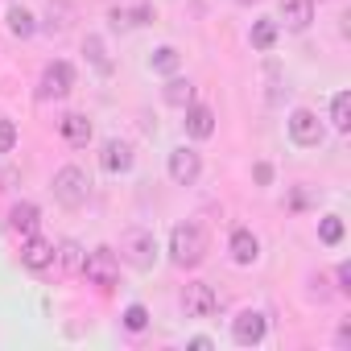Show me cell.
<instances>
[{"mask_svg":"<svg viewBox=\"0 0 351 351\" xmlns=\"http://www.w3.org/2000/svg\"><path fill=\"white\" fill-rule=\"evenodd\" d=\"M83 50L95 58V66H99V71H112V62L104 58V42H99V38H87V42H83Z\"/></svg>","mask_w":351,"mask_h":351,"instance_id":"484cf974","label":"cell"},{"mask_svg":"<svg viewBox=\"0 0 351 351\" xmlns=\"http://www.w3.org/2000/svg\"><path fill=\"white\" fill-rule=\"evenodd\" d=\"M161 99H165L169 108H186V104H195V83H191V79H169V83L161 87Z\"/></svg>","mask_w":351,"mask_h":351,"instance_id":"e0dca14e","label":"cell"},{"mask_svg":"<svg viewBox=\"0 0 351 351\" xmlns=\"http://www.w3.org/2000/svg\"><path fill=\"white\" fill-rule=\"evenodd\" d=\"M318 236H322V244H339V240H343V219H339V215H326V219L318 223Z\"/></svg>","mask_w":351,"mask_h":351,"instance_id":"603a6c76","label":"cell"},{"mask_svg":"<svg viewBox=\"0 0 351 351\" xmlns=\"http://www.w3.org/2000/svg\"><path fill=\"white\" fill-rule=\"evenodd\" d=\"M228 252H232V261H236V265H256V261H261V240H256L248 228H236V232H232Z\"/></svg>","mask_w":351,"mask_h":351,"instance_id":"7c38bea8","label":"cell"},{"mask_svg":"<svg viewBox=\"0 0 351 351\" xmlns=\"http://www.w3.org/2000/svg\"><path fill=\"white\" fill-rule=\"evenodd\" d=\"M9 34H13V38H34V34H38L34 13L21 9V5H13V9H9Z\"/></svg>","mask_w":351,"mask_h":351,"instance_id":"ac0fdd59","label":"cell"},{"mask_svg":"<svg viewBox=\"0 0 351 351\" xmlns=\"http://www.w3.org/2000/svg\"><path fill=\"white\" fill-rule=\"evenodd\" d=\"M281 21H285V29L302 34L314 21V0H281Z\"/></svg>","mask_w":351,"mask_h":351,"instance_id":"5bb4252c","label":"cell"},{"mask_svg":"<svg viewBox=\"0 0 351 351\" xmlns=\"http://www.w3.org/2000/svg\"><path fill=\"white\" fill-rule=\"evenodd\" d=\"M289 136H293V145H302V149H314V145H322V120H318V112H310V108H298V112H289Z\"/></svg>","mask_w":351,"mask_h":351,"instance_id":"8992f818","label":"cell"},{"mask_svg":"<svg viewBox=\"0 0 351 351\" xmlns=\"http://www.w3.org/2000/svg\"><path fill=\"white\" fill-rule=\"evenodd\" d=\"M203 256H207V236L199 223L186 219L169 232V261L178 269H195V265H203Z\"/></svg>","mask_w":351,"mask_h":351,"instance_id":"6da1fadb","label":"cell"},{"mask_svg":"<svg viewBox=\"0 0 351 351\" xmlns=\"http://www.w3.org/2000/svg\"><path fill=\"white\" fill-rule=\"evenodd\" d=\"M38 223H42V211H38L34 203H17V207L9 211V228H13L17 236H34Z\"/></svg>","mask_w":351,"mask_h":351,"instance_id":"2e32d148","label":"cell"},{"mask_svg":"<svg viewBox=\"0 0 351 351\" xmlns=\"http://www.w3.org/2000/svg\"><path fill=\"white\" fill-rule=\"evenodd\" d=\"M182 112H186L182 124H186V132H191L195 141H207V136L215 132V112H211L207 104H186Z\"/></svg>","mask_w":351,"mask_h":351,"instance_id":"8fae6325","label":"cell"},{"mask_svg":"<svg viewBox=\"0 0 351 351\" xmlns=\"http://www.w3.org/2000/svg\"><path fill=\"white\" fill-rule=\"evenodd\" d=\"M182 310H186V318H211V314H219V293L207 281H195L182 293Z\"/></svg>","mask_w":351,"mask_h":351,"instance_id":"52a82bcc","label":"cell"},{"mask_svg":"<svg viewBox=\"0 0 351 351\" xmlns=\"http://www.w3.org/2000/svg\"><path fill=\"white\" fill-rule=\"evenodd\" d=\"M71 87H75V66L58 58V62H50V66L42 71L38 95H42V99H66V95H71Z\"/></svg>","mask_w":351,"mask_h":351,"instance_id":"5b68a950","label":"cell"},{"mask_svg":"<svg viewBox=\"0 0 351 351\" xmlns=\"http://www.w3.org/2000/svg\"><path fill=\"white\" fill-rule=\"evenodd\" d=\"M199 173H203V157L195 153V149H173L169 153V178L178 182V186H195L199 182Z\"/></svg>","mask_w":351,"mask_h":351,"instance_id":"ba28073f","label":"cell"},{"mask_svg":"<svg viewBox=\"0 0 351 351\" xmlns=\"http://www.w3.org/2000/svg\"><path fill=\"white\" fill-rule=\"evenodd\" d=\"M252 46L256 50H273L277 46V21H269V17H261V21H252Z\"/></svg>","mask_w":351,"mask_h":351,"instance_id":"d6986e66","label":"cell"},{"mask_svg":"<svg viewBox=\"0 0 351 351\" xmlns=\"http://www.w3.org/2000/svg\"><path fill=\"white\" fill-rule=\"evenodd\" d=\"M21 265H25V269H34V273L50 269V265H54V244H50V240H42L38 232H34V236H25V248H21Z\"/></svg>","mask_w":351,"mask_h":351,"instance_id":"30bf717a","label":"cell"},{"mask_svg":"<svg viewBox=\"0 0 351 351\" xmlns=\"http://www.w3.org/2000/svg\"><path fill=\"white\" fill-rule=\"evenodd\" d=\"M244 5H252V0H244Z\"/></svg>","mask_w":351,"mask_h":351,"instance_id":"1f68e13d","label":"cell"},{"mask_svg":"<svg viewBox=\"0 0 351 351\" xmlns=\"http://www.w3.org/2000/svg\"><path fill=\"white\" fill-rule=\"evenodd\" d=\"M269 178H273V165H265V161H261V165H256V182H261V186H269Z\"/></svg>","mask_w":351,"mask_h":351,"instance_id":"f1b7e54d","label":"cell"},{"mask_svg":"<svg viewBox=\"0 0 351 351\" xmlns=\"http://www.w3.org/2000/svg\"><path fill=\"white\" fill-rule=\"evenodd\" d=\"M339 289H343V293L351 289V265H339Z\"/></svg>","mask_w":351,"mask_h":351,"instance_id":"83f0119b","label":"cell"},{"mask_svg":"<svg viewBox=\"0 0 351 351\" xmlns=\"http://www.w3.org/2000/svg\"><path fill=\"white\" fill-rule=\"evenodd\" d=\"M83 273H87V281H91V285L112 289V285L120 281V261H116V252H112V248H95V252H87Z\"/></svg>","mask_w":351,"mask_h":351,"instance_id":"277c9868","label":"cell"},{"mask_svg":"<svg viewBox=\"0 0 351 351\" xmlns=\"http://www.w3.org/2000/svg\"><path fill=\"white\" fill-rule=\"evenodd\" d=\"M124 326H128V330H145V326H149V310H145L141 302H132V306L124 310Z\"/></svg>","mask_w":351,"mask_h":351,"instance_id":"cb8c5ba5","label":"cell"},{"mask_svg":"<svg viewBox=\"0 0 351 351\" xmlns=\"http://www.w3.org/2000/svg\"><path fill=\"white\" fill-rule=\"evenodd\" d=\"M54 199H58L62 207H83V203L91 199V182H87V173H83L79 165H62V169L54 173Z\"/></svg>","mask_w":351,"mask_h":351,"instance_id":"3957f363","label":"cell"},{"mask_svg":"<svg viewBox=\"0 0 351 351\" xmlns=\"http://www.w3.org/2000/svg\"><path fill=\"white\" fill-rule=\"evenodd\" d=\"M54 256L62 261V269H71V273H83V261H87V252H83V248H79L75 240H62Z\"/></svg>","mask_w":351,"mask_h":351,"instance_id":"44dd1931","label":"cell"},{"mask_svg":"<svg viewBox=\"0 0 351 351\" xmlns=\"http://www.w3.org/2000/svg\"><path fill=\"white\" fill-rule=\"evenodd\" d=\"M13 149H17V124L0 120V153H13Z\"/></svg>","mask_w":351,"mask_h":351,"instance_id":"d4e9b609","label":"cell"},{"mask_svg":"<svg viewBox=\"0 0 351 351\" xmlns=\"http://www.w3.org/2000/svg\"><path fill=\"white\" fill-rule=\"evenodd\" d=\"M330 124H335L339 132L351 128V95H347V91H339V95L330 99Z\"/></svg>","mask_w":351,"mask_h":351,"instance_id":"ffe728a7","label":"cell"},{"mask_svg":"<svg viewBox=\"0 0 351 351\" xmlns=\"http://www.w3.org/2000/svg\"><path fill=\"white\" fill-rule=\"evenodd\" d=\"M347 343H351V326L343 322V326H339V347H347Z\"/></svg>","mask_w":351,"mask_h":351,"instance_id":"f546056e","label":"cell"},{"mask_svg":"<svg viewBox=\"0 0 351 351\" xmlns=\"http://www.w3.org/2000/svg\"><path fill=\"white\" fill-rule=\"evenodd\" d=\"M120 261H128L132 269H153L157 261V236L145 228H128L120 236Z\"/></svg>","mask_w":351,"mask_h":351,"instance_id":"7a4b0ae2","label":"cell"},{"mask_svg":"<svg viewBox=\"0 0 351 351\" xmlns=\"http://www.w3.org/2000/svg\"><path fill=\"white\" fill-rule=\"evenodd\" d=\"M178 62H182V54L173 50V46H161V50H153V58H149V66H153L157 75H173V71H178Z\"/></svg>","mask_w":351,"mask_h":351,"instance_id":"7402d4cb","label":"cell"},{"mask_svg":"<svg viewBox=\"0 0 351 351\" xmlns=\"http://www.w3.org/2000/svg\"><path fill=\"white\" fill-rule=\"evenodd\" d=\"M128 21H132V25H149V21H153V5H136V9L128 13Z\"/></svg>","mask_w":351,"mask_h":351,"instance_id":"4316f807","label":"cell"},{"mask_svg":"<svg viewBox=\"0 0 351 351\" xmlns=\"http://www.w3.org/2000/svg\"><path fill=\"white\" fill-rule=\"evenodd\" d=\"M58 132H62V141H66V145H75V149H79V145H87V141H91V120H87L83 112H66V116L58 120Z\"/></svg>","mask_w":351,"mask_h":351,"instance_id":"9a60e30c","label":"cell"},{"mask_svg":"<svg viewBox=\"0 0 351 351\" xmlns=\"http://www.w3.org/2000/svg\"><path fill=\"white\" fill-rule=\"evenodd\" d=\"M99 165L108 173H128L132 169V145L128 141H108L104 153H99Z\"/></svg>","mask_w":351,"mask_h":351,"instance_id":"4fadbf2b","label":"cell"},{"mask_svg":"<svg viewBox=\"0 0 351 351\" xmlns=\"http://www.w3.org/2000/svg\"><path fill=\"white\" fill-rule=\"evenodd\" d=\"M265 330H269V318H265L261 310H244V314H236V322H232V339H236L240 347L261 343V339H265Z\"/></svg>","mask_w":351,"mask_h":351,"instance_id":"9c48e42d","label":"cell"},{"mask_svg":"<svg viewBox=\"0 0 351 351\" xmlns=\"http://www.w3.org/2000/svg\"><path fill=\"white\" fill-rule=\"evenodd\" d=\"M191 347H195V351H211V339H203V335H199V339H191Z\"/></svg>","mask_w":351,"mask_h":351,"instance_id":"4dcf8cb0","label":"cell"}]
</instances>
